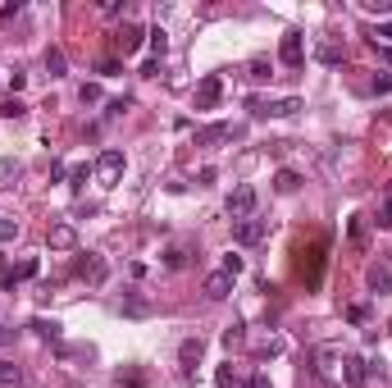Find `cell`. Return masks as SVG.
<instances>
[{
  "label": "cell",
  "mask_w": 392,
  "mask_h": 388,
  "mask_svg": "<svg viewBox=\"0 0 392 388\" xmlns=\"http://www.w3.org/2000/svg\"><path fill=\"white\" fill-rule=\"evenodd\" d=\"M247 110L256 114V119H287V114L301 110V96H283V100H260V96H251Z\"/></svg>",
  "instance_id": "1"
},
{
  "label": "cell",
  "mask_w": 392,
  "mask_h": 388,
  "mask_svg": "<svg viewBox=\"0 0 392 388\" xmlns=\"http://www.w3.org/2000/svg\"><path fill=\"white\" fill-rule=\"evenodd\" d=\"M123 165H128V160H123V151H119V146H105V151L96 155V174H100V188H114V183H119V178H123Z\"/></svg>",
  "instance_id": "2"
},
{
  "label": "cell",
  "mask_w": 392,
  "mask_h": 388,
  "mask_svg": "<svg viewBox=\"0 0 392 388\" xmlns=\"http://www.w3.org/2000/svg\"><path fill=\"white\" fill-rule=\"evenodd\" d=\"M278 60H283L287 69H301L305 64V37L296 33V28H292V33H283V42H278Z\"/></svg>",
  "instance_id": "3"
},
{
  "label": "cell",
  "mask_w": 392,
  "mask_h": 388,
  "mask_svg": "<svg viewBox=\"0 0 392 388\" xmlns=\"http://www.w3.org/2000/svg\"><path fill=\"white\" fill-rule=\"evenodd\" d=\"M219 96H224V78L219 73H206L201 82H196V110H215Z\"/></svg>",
  "instance_id": "4"
},
{
  "label": "cell",
  "mask_w": 392,
  "mask_h": 388,
  "mask_svg": "<svg viewBox=\"0 0 392 388\" xmlns=\"http://www.w3.org/2000/svg\"><path fill=\"white\" fill-rule=\"evenodd\" d=\"M229 215L233 220H251V215H256V188H251V183H242V188L229 192Z\"/></svg>",
  "instance_id": "5"
},
{
  "label": "cell",
  "mask_w": 392,
  "mask_h": 388,
  "mask_svg": "<svg viewBox=\"0 0 392 388\" xmlns=\"http://www.w3.org/2000/svg\"><path fill=\"white\" fill-rule=\"evenodd\" d=\"M265 233H269L265 220H238L233 224V242L238 247H256V242H265Z\"/></svg>",
  "instance_id": "6"
},
{
  "label": "cell",
  "mask_w": 392,
  "mask_h": 388,
  "mask_svg": "<svg viewBox=\"0 0 392 388\" xmlns=\"http://www.w3.org/2000/svg\"><path fill=\"white\" fill-rule=\"evenodd\" d=\"M73 274H78V279H87V283H105L109 270H105V261H100L96 252H82V256H78V265H73Z\"/></svg>",
  "instance_id": "7"
},
{
  "label": "cell",
  "mask_w": 392,
  "mask_h": 388,
  "mask_svg": "<svg viewBox=\"0 0 392 388\" xmlns=\"http://www.w3.org/2000/svg\"><path fill=\"white\" fill-rule=\"evenodd\" d=\"M342 384L347 388H365V361L356 352H342Z\"/></svg>",
  "instance_id": "8"
},
{
  "label": "cell",
  "mask_w": 392,
  "mask_h": 388,
  "mask_svg": "<svg viewBox=\"0 0 392 388\" xmlns=\"http://www.w3.org/2000/svg\"><path fill=\"white\" fill-rule=\"evenodd\" d=\"M46 242H51L55 252H73V247H78V233H73V224H51V233H46Z\"/></svg>",
  "instance_id": "9"
},
{
  "label": "cell",
  "mask_w": 392,
  "mask_h": 388,
  "mask_svg": "<svg viewBox=\"0 0 392 388\" xmlns=\"http://www.w3.org/2000/svg\"><path fill=\"white\" fill-rule=\"evenodd\" d=\"M142 42H146V28H137V23H123V28H119V51H123V55H137Z\"/></svg>",
  "instance_id": "10"
},
{
  "label": "cell",
  "mask_w": 392,
  "mask_h": 388,
  "mask_svg": "<svg viewBox=\"0 0 392 388\" xmlns=\"http://www.w3.org/2000/svg\"><path fill=\"white\" fill-rule=\"evenodd\" d=\"M365 283H370V292H392V265H388V261H379V265H370V274H365Z\"/></svg>",
  "instance_id": "11"
},
{
  "label": "cell",
  "mask_w": 392,
  "mask_h": 388,
  "mask_svg": "<svg viewBox=\"0 0 392 388\" xmlns=\"http://www.w3.org/2000/svg\"><path fill=\"white\" fill-rule=\"evenodd\" d=\"M233 292V274H224V270H215V274L206 279V297L210 301H224Z\"/></svg>",
  "instance_id": "12"
},
{
  "label": "cell",
  "mask_w": 392,
  "mask_h": 388,
  "mask_svg": "<svg viewBox=\"0 0 392 388\" xmlns=\"http://www.w3.org/2000/svg\"><path fill=\"white\" fill-rule=\"evenodd\" d=\"M201 352H206V343H201V338H187V343L178 347V361H183V370H192L196 361H201Z\"/></svg>",
  "instance_id": "13"
},
{
  "label": "cell",
  "mask_w": 392,
  "mask_h": 388,
  "mask_svg": "<svg viewBox=\"0 0 392 388\" xmlns=\"http://www.w3.org/2000/svg\"><path fill=\"white\" fill-rule=\"evenodd\" d=\"M28 329H33L37 338H46V343H55V338H60V329H64V324H60V320H46V315H37V320L28 324Z\"/></svg>",
  "instance_id": "14"
},
{
  "label": "cell",
  "mask_w": 392,
  "mask_h": 388,
  "mask_svg": "<svg viewBox=\"0 0 392 388\" xmlns=\"http://www.w3.org/2000/svg\"><path fill=\"white\" fill-rule=\"evenodd\" d=\"M315 60H319V64H328V69H333V64H342V46L319 42V46H315Z\"/></svg>",
  "instance_id": "15"
},
{
  "label": "cell",
  "mask_w": 392,
  "mask_h": 388,
  "mask_svg": "<svg viewBox=\"0 0 392 388\" xmlns=\"http://www.w3.org/2000/svg\"><path fill=\"white\" fill-rule=\"evenodd\" d=\"M146 46H151L155 60H164V51H169V33H164V28H151V33H146Z\"/></svg>",
  "instance_id": "16"
},
{
  "label": "cell",
  "mask_w": 392,
  "mask_h": 388,
  "mask_svg": "<svg viewBox=\"0 0 392 388\" xmlns=\"http://www.w3.org/2000/svg\"><path fill=\"white\" fill-rule=\"evenodd\" d=\"M274 188L278 192H296L301 188V174H296V169H278V174H274Z\"/></svg>",
  "instance_id": "17"
},
{
  "label": "cell",
  "mask_w": 392,
  "mask_h": 388,
  "mask_svg": "<svg viewBox=\"0 0 392 388\" xmlns=\"http://www.w3.org/2000/svg\"><path fill=\"white\" fill-rule=\"evenodd\" d=\"M23 384V370L14 361H0V388H19Z\"/></svg>",
  "instance_id": "18"
},
{
  "label": "cell",
  "mask_w": 392,
  "mask_h": 388,
  "mask_svg": "<svg viewBox=\"0 0 392 388\" xmlns=\"http://www.w3.org/2000/svg\"><path fill=\"white\" fill-rule=\"evenodd\" d=\"M46 73H51V78H64V51H60V46H51V51H46Z\"/></svg>",
  "instance_id": "19"
},
{
  "label": "cell",
  "mask_w": 392,
  "mask_h": 388,
  "mask_svg": "<svg viewBox=\"0 0 392 388\" xmlns=\"http://www.w3.org/2000/svg\"><path fill=\"white\" fill-rule=\"evenodd\" d=\"M23 114H28V105H23L19 96H5V100H0V119H23Z\"/></svg>",
  "instance_id": "20"
},
{
  "label": "cell",
  "mask_w": 392,
  "mask_h": 388,
  "mask_svg": "<svg viewBox=\"0 0 392 388\" xmlns=\"http://www.w3.org/2000/svg\"><path fill=\"white\" fill-rule=\"evenodd\" d=\"M87 178H91V165H73V169H69V188L82 192V188H87Z\"/></svg>",
  "instance_id": "21"
},
{
  "label": "cell",
  "mask_w": 392,
  "mask_h": 388,
  "mask_svg": "<svg viewBox=\"0 0 392 388\" xmlns=\"http://www.w3.org/2000/svg\"><path fill=\"white\" fill-rule=\"evenodd\" d=\"M247 73H251V82H265V78H274V64L269 60H251Z\"/></svg>",
  "instance_id": "22"
},
{
  "label": "cell",
  "mask_w": 392,
  "mask_h": 388,
  "mask_svg": "<svg viewBox=\"0 0 392 388\" xmlns=\"http://www.w3.org/2000/svg\"><path fill=\"white\" fill-rule=\"evenodd\" d=\"M233 133V128H229V123H210V128H201V142H224V137H229Z\"/></svg>",
  "instance_id": "23"
},
{
  "label": "cell",
  "mask_w": 392,
  "mask_h": 388,
  "mask_svg": "<svg viewBox=\"0 0 392 388\" xmlns=\"http://www.w3.org/2000/svg\"><path fill=\"white\" fill-rule=\"evenodd\" d=\"M187 261H192V256H187V247H169V256H164V265H169V270H183Z\"/></svg>",
  "instance_id": "24"
},
{
  "label": "cell",
  "mask_w": 392,
  "mask_h": 388,
  "mask_svg": "<svg viewBox=\"0 0 392 388\" xmlns=\"http://www.w3.org/2000/svg\"><path fill=\"white\" fill-rule=\"evenodd\" d=\"M10 178H19V160L5 155V160H0V183H10Z\"/></svg>",
  "instance_id": "25"
},
{
  "label": "cell",
  "mask_w": 392,
  "mask_h": 388,
  "mask_svg": "<svg viewBox=\"0 0 392 388\" xmlns=\"http://www.w3.org/2000/svg\"><path fill=\"white\" fill-rule=\"evenodd\" d=\"M365 14H392V0H360Z\"/></svg>",
  "instance_id": "26"
},
{
  "label": "cell",
  "mask_w": 392,
  "mask_h": 388,
  "mask_svg": "<svg viewBox=\"0 0 392 388\" xmlns=\"http://www.w3.org/2000/svg\"><path fill=\"white\" fill-rule=\"evenodd\" d=\"M242 270H247V261H242V256H233V252L224 256V274H233V279H238Z\"/></svg>",
  "instance_id": "27"
},
{
  "label": "cell",
  "mask_w": 392,
  "mask_h": 388,
  "mask_svg": "<svg viewBox=\"0 0 392 388\" xmlns=\"http://www.w3.org/2000/svg\"><path fill=\"white\" fill-rule=\"evenodd\" d=\"M370 87H374V96H388V91H392V73H374Z\"/></svg>",
  "instance_id": "28"
},
{
  "label": "cell",
  "mask_w": 392,
  "mask_h": 388,
  "mask_svg": "<svg viewBox=\"0 0 392 388\" xmlns=\"http://www.w3.org/2000/svg\"><path fill=\"white\" fill-rule=\"evenodd\" d=\"M128 105H132V100H128V96H119V100H109V105H105V119H119V114H123V110H128Z\"/></svg>",
  "instance_id": "29"
},
{
  "label": "cell",
  "mask_w": 392,
  "mask_h": 388,
  "mask_svg": "<svg viewBox=\"0 0 392 388\" xmlns=\"http://www.w3.org/2000/svg\"><path fill=\"white\" fill-rule=\"evenodd\" d=\"M347 233H351V242H360V238H365V215H351Z\"/></svg>",
  "instance_id": "30"
},
{
  "label": "cell",
  "mask_w": 392,
  "mask_h": 388,
  "mask_svg": "<svg viewBox=\"0 0 392 388\" xmlns=\"http://www.w3.org/2000/svg\"><path fill=\"white\" fill-rule=\"evenodd\" d=\"M78 96H82V105H96V100H100V87H96V82H82V91H78Z\"/></svg>",
  "instance_id": "31"
},
{
  "label": "cell",
  "mask_w": 392,
  "mask_h": 388,
  "mask_svg": "<svg viewBox=\"0 0 392 388\" xmlns=\"http://www.w3.org/2000/svg\"><path fill=\"white\" fill-rule=\"evenodd\" d=\"M10 238H19V220H0V242H10Z\"/></svg>",
  "instance_id": "32"
},
{
  "label": "cell",
  "mask_w": 392,
  "mask_h": 388,
  "mask_svg": "<svg viewBox=\"0 0 392 388\" xmlns=\"http://www.w3.org/2000/svg\"><path fill=\"white\" fill-rule=\"evenodd\" d=\"M123 310H128V315H146V310H151V306H146L142 297H128V301H123Z\"/></svg>",
  "instance_id": "33"
},
{
  "label": "cell",
  "mask_w": 392,
  "mask_h": 388,
  "mask_svg": "<svg viewBox=\"0 0 392 388\" xmlns=\"http://www.w3.org/2000/svg\"><path fill=\"white\" fill-rule=\"evenodd\" d=\"M215 384H219V388H233V366H219V375H215Z\"/></svg>",
  "instance_id": "34"
},
{
  "label": "cell",
  "mask_w": 392,
  "mask_h": 388,
  "mask_svg": "<svg viewBox=\"0 0 392 388\" xmlns=\"http://www.w3.org/2000/svg\"><path fill=\"white\" fill-rule=\"evenodd\" d=\"M224 343H229V347L242 343V324H229V329H224Z\"/></svg>",
  "instance_id": "35"
},
{
  "label": "cell",
  "mask_w": 392,
  "mask_h": 388,
  "mask_svg": "<svg viewBox=\"0 0 392 388\" xmlns=\"http://www.w3.org/2000/svg\"><path fill=\"white\" fill-rule=\"evenodd\" d=\"M379 37H383V42L392 46V23H379V28H374V37H370V42H379Z\"/></svg>",
  "instance_id": "36"
},
{
  "label": "cell",
  "mask_w": 392,
  "mask_h": 388,
  "mask_svg": "<svg viewBox=\"0 0 392 388\" xmlns=\"http://www.w3.org/2000/svg\"><path fill=\"white\" fill-rule=\"evenodd\" d=\"M379 224H383V229H392V197L383 201V211H379Z\"/></svg>",
  "instance_id": "37"
},
{
  "label": "cell",
  "mask_w": 392,
  "mask_h": 388,
  "mask_svg": "<svg viewBox=\"0 0 392 388\" xmlns=\"http://www.w3.org/2000/svg\"><path fill=\"white\" fill-rule=\"evenodd\" d=\"M155 73H160V60L151 55V60H146V64H142V78H155Z\"/></svg>",
  "instance_id": "38"
},
{
  "label": "cell",
  "mask_w": 392,
  "mask_h": 388,
  "mask_svg": "<svg viewBox=\"0 0 392 388\" xmlns=\"http://www.w3.org/2000/svg\"><path fill=\"white\" fill-rule=\"evenodd\" d=\"M242 388H269V379H265V375H251V379H247V384H242Z\"/></svg>",
  "instance_id": "39"
},
{
  "label": "cell",
  "mask_w": 392,
  "mask_h": 388,
  "mask_svg": "<svg viewBox=\"0 0 392 388\" xmlns=\"http://www.w3.org/2000/svg\"><path fill=\"white\" fill-rule=\"evenodd\" d=\"M5 343H14V329H5V324H0V347Z\"/></svg>",
  "instance_id": "40"
}]
</instances>
